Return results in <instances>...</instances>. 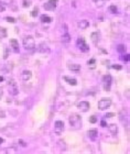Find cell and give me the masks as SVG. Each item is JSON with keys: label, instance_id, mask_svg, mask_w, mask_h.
Instances as JSON below:
<instances>
[{"label": "cell", "instance_id": "cell-1", "mask_svg": "<svg viewBox=\"0 0 130 154\" xmlns=\"http://www.w3.org/2000/svg\"><path fill=\"white\" fill-rule=\"evenodd\" d=\"M22 44H23V47L26 48L27 51H32V50L35 48V41L31 35H28L23 38Z\"/></svg>", "mask_w": 130, "mask_h": 154}, {"label": "cell", "instance_id": "cell-2", "mask_svg": "<svg viewBox=\"0 0 130 154\" xmlns=\"http://www.w3.org/2000/svg\"><path fill=\"white\" fill-rule=\"evenodd\" d=\"M70 124L73 127L74 129H79L82 125V119L77 113H73L70 117Z\"/></svg>", "mask_w": 130, "mask_h": 154}, {"label": "cell", "instance_id": "cell-3", "mask_svg": "<svg viewBox=\"0 0 130 154\" xmlns=\"http://www.w3.org/2000/svg\"><path fill=\"white\" fill-rule=\"evenodd\" d=\"M111 106V99L110 98H103L98 101V109L106 110Z\"/></svg>", "mask_w": 130, "mask_h": 154}, {"label": "cell", "instance_id": "cell-4", "mask_svg": "<svg viewBox=\"0 0 130 154\" xmlns=\"http://www.w3.org/2000/svg\"><path fill=\"white\" fill-rule=\"evenodd\" d=\"M76 46L81 50V52H83V53H86V52H88L89 51V46L87 44H86V42L84 38H77V41H76Z\"/></svg>", "mask_w": 130, "mask_h": 154}, {"label": "cell", "instance_id": "cell-5", "mask_svg": "<svg viewBox=\"0 0 130 154\" xmlns=\"http://www.w3.org/2000/svg\"><path fill=\"white\" fill-rule=\"evenodd\" d=\"M56 3H57L56 0H49L48 2L44 3L43 8L45 10H48V11H54L55 8H56Z\"/></svg>", "mask_w": 130, "mask_h": 154}, {"label": "cell", "instance_id": "cell-6", "mask_svg": "<svg viewBox=\"0 0 130 154\" xmlns=\"http://www.w3.org/2000/svg\"><path fill=\"white\" fill-rule=\"evenodd\" d=\"M64 130V123L63 121H61V120H57L55 122V124H54V131L56 134H61Z\"/></svg>", "mask_w": 130, "mask_h": 154}, {"label": "cell", "instance_id": "cell-7", "mask_svg": "<svg viewBox=\"0 0 130 154\" xmlns=\"http://www.w3.org/2000/svg\"><path fill=\"white\" fill-rule=\"evenodd\" d=\"M103 81H104V89L106 91H109L110 90V86H111V76L110 75H106L104 77Z\"/></svg>", "mask_w": 130, "mask_h": 154}, {"label": "cell", "instance_id": "cell-8", "mask_svg": "<svg viewBox=\"0 0 130 154\" xmlns=\"http://www.w3.org/2000/svg\"><path fill=\"white\" fill-rule=\"evenodd\" d=\"M9 91L12 96L18 95V88H17V85H16V83H14V80H12V79L9 81Z\"/></svg>", "mask_w": 130, "mask_h": 154}, {"label": "cell", "instance_id": "cell-9", "mask_svg": "<svg viewBox=\"0 0 130 154\" xmlns=\"http://www.w3.org/2000/svg\"><path fill=\"white\" fill-rule=\"evenodd\" d=\"M77 107H78V109L83 112H86V111H88L89 110V103L87 101H81V103H77Z\"/></svg>", "mask_w": 130, "mask_h": 154}, {"label": "cell", "instance_id": "cell-10", "mask_svg": "<svg viewBox=\"0 0 130 154\" xmlns=\"http://www.w3.org/2000/svg\"><path fill=\"white\" fill-rule=\"evenodd\" d=\"M10 45H11V47L13 48V51L14 52H19V43H18V41L17 40H14V38H11L10 40Z\"/></svg>", "mask_w": 130, "mask_h": 154}, {"label": "cell", "instance_id": "cell-11", "mask_svg": "<svg viewBox=\"0 0 130 154\" xmlns=\"http://www.w3.org/2000/svg\"><path fill=\"white\" fill-rule=\"evenodd\" d=\"M77 26H78L79 29H87L89 26V22L87 21V20H81V21H78V23H77Z\"/></svg>", "mask_w": 130, "mask_h": 154}, {"label": "cell", "instance_id": "cell-12", "mask_svg": "<svg viewBox=\"0 0 130 154\" xmlns=\"http://www.w3.org/2000/svg\"><path fill=\"white\" fill-rule=\"evenodd\" d=\"M108 130H109V132H110L112 135H116L118 133V127L116 124H109L108 125Z\"/></svg>", "mask_w": 130, "mask_h": 154}, {"label": "cell", "instance_id": "cell-13", "mask_svg": "<svg viewBox=\"0 0 130 154\" xmlns=\"http://www.w3.org/2000/svg\"><path fill=\"white\" fill-rule=\"evenodd\" d=\"M31 77H32V73L30 71H24L22 73V75H21V78H22L23 80H26V81H28Z\"/></svg>", "mask_w": 130, "mask_h": 154}, {"label": "cell", "instance_id": "cell-14", "mask_svg": "<svg viewBox=\"0 0 130 154\" xmlns=\"http://www.w3.org/2000/svg\"><path fill=\"white\" fill-rule=\"evenodd\" d=\"M97 134H98V132H97V130H95V129H94V130H89V131L87 132V135H88L92 140H95Z\"/></svg>", "mask_w": 130, "mask_h": 154}, {"label": "cell", "instance_id": "cell-15", "mask_svg": "<svg viewBox=\"0 0 130 154\" xmlns=\"http://www.w3.org/2000/svg\"><path fill=\"white\" fill-rule=\"evenodd\" d=\"M64 80H65V81H67V83L70 84V85H73V86L77 85V80H76V79H74V78H68V77H64Z\"/></svg>", "mask_w": 130, "mask_h": 154}, {"label": "cell", "instance_id": "cell-16", "mask_svg": "<svg viewBox=\"0 0 130 154\" xmlns=\"http://www.w3.org/2000/svg\"><path fill=\"white\" fill-rule=\"evenodd\" d=\"M52 21V18H50L49 16H45V14H43V16L41 17V22L43 23H50Z\"/></svg>", "mask_w": 130, "mask_h": 154}, {"label": "cell", "instance_id": "cell-17", "mask_svg": "<svg viewBox=\"0 0 130 154\" xmlns=\"http://www.w3.org/2000/svg\"><path fill=\"white\" fill-rule=\"evenodd\" d=\"M90 38H92V40H93V42H94V43H97V41L99 40V33H98V32L92 33Z\"/></svg>", "mask_w": 130, "mask_h": 154}, {"label": "cell", "instance_id": "cell-18", "mask_svg": "<svg viewBox=\"0 0 130 154\" xmlns=\"http://www.w3.org/2000/svg\"><path fill=\"white\" fill-rule=\"evenodd\" d=\"M68 68H70L71 71L78 72L79 69H81V66H79V65H77V64H72V65H70V66H68Z\"/></svg>", "mask_w": 130, "mask_h": 154}, {"label": "cell", "instance_id": "cell-19", "mask_svg": "<svg viewBox=\"0 0 130 154\" xmlns=\"http://www.w3.org/2000/svg\"><path fill=\"white\" fill-rule=\"evenodd\" d=\"M62 41L64 42V43H68V42L71 41V36L68 33H65L63 36H62Z\"/></svg>", "mask_w": 130, "mask_h": 154}, {"label": "cell", "instance_id": "cell-20", "mask_svg": "<svg viewBox=\"0 0 130 154\" xmlns=\"http://www.w3.org/2000/svg\"><path fill=\"white\" fill-rule=\"evenodd\" d=\"M93 1L96 3V6L100 8V7H103L105 3H106V1H107V0H93Z\"/></svg>", "mask_w": 130, "mask_h": 154}, {"label": "cell", "instance_id": "cell-21", "mask_svg": "<svg viewBox=\"0 0 130 154\" xmlns=\"http://www.w3.org/2000/svg\"><path fill=\"white\" fill-rule=\"evenodd\" d=\"M7 36V30L4 28H1L0 29V40H2Z\"/></svg>", "mask_w": 130, "mask_h": 154}, {"label": "cell", "instance_id": "cell-22", "mask_svg": "<svg viewBox=\"0 0 130 154\" xmlns=\"http://www.w3.org/2000/svg\"><path fill=\"white\" fill-rule=\"evenodd\" d=\"M117 51L119 52V53H125V52H126V45L119 44V45L117 46Z\"/></svg>", "mask_w": 130, "mask_h": 154}, {"label": "cell", "instance_id": "cell-23", "mask_svg": "<svg viewBox=\"0 0 130 154\" xmlns=\"http://www.w3.org/2000/svg\"><path fill=\"white\" fill-rule=\"evenodd\" d=\"M109 11H110V13H112V14H116V13H118L117 7L114 6V4H111V6L109 7Z\"/></svg>", "mask_w": 130, "mask_h": 154}, {"label": "cell", "instance_id": "cell-24", "mask_svg": "<svg viewBox=\"0 0 130 154\" xmlns=\"http://www.w3.org/2000/svg\"><path fill=\"white\" fill-rule=\"evenodd\" d=\"M39 14V10L35 8L34 10H32V12H31V17H33V18H35V17Z\"/></svg>", "mask_w": 130, "mask_h": 154}, {"label": "cell", "instance_id": "cell-25", "mask_svg": "<svg viewBox=\"0 0 130 154\" xmlns=\"http://www.w3.org/2000/svg\"><path fill=\"white\" fill-rule=\"evenodd\" d=\"M87 64H88V65H89V66H90V67H92V68H94V67H95V60L93 58V60H90V61H88V62H87Z\"/></svg>", "mask_w": 130, "mask_h": 154}, {"label": "cell", "instance_id": "cell-26", "mask_svg": "<svg viewBox=\"0 0 130 154\" xmlns=\"http://www.w3.org/2000/svg\"><path fill=\"white\" fill-rule=\"evenodd\" d=\"M89 122H90V123H96V122H97V118H96V116H92V117L89 118Z\"/></svg>", "mask_w": 130, "mask_h": 154}, {"label": "cell", "instance_id": "cell-27", "mask_svg": "<svg viewBox=\"0 0 130 154\" xmlns=\"http://www.w3.org/2000/svg\"><path fill=\"white\" fill-rule=\"evenodd\" d=\"M6 20L8 21V22H10V23H14V22H16V20L13 19V18H11V17H7Z\"/></svg>", "mask_w": 130, "mask_h": 154}, {"label": "cell", "instance_id": "cell-28", "mask_svg": "<svg viewBox=\"0 0 130 154\" xmlns=\"http://www.w3.org/2000/svg\"><path fill=\"white\" fill-rule=\"evenodd\" d=\"M122 61L124 62H128L129 61V55H125V56H122Z\"/></svg>", "mask_w": 130, "mask_h": 154}, {"label": "cell", "instance_id": "cell-29", "mask_svg": "<svg viewBox=\"0 0 130 154\" xmlns=\"http://www.w3.org/2000/svg\"><path fill=\"white\" fill-rule=\"evenodd\" d=\"M112 68H114V69H121V66L120 65H112Z\"/></svg>", "mask_w": 130, "mask_h": 154}, {"label": "cell", "instance_id": "cell-30", "mask_svg": "<svg viewBox=\"0 0 130 154\" xmlns=\"http://www.w3.org/2000/svg\"><path fill=\"white\" fill-rule=\"evenodd\" d=\"M4 117H6V113H4V111L0 110V118H4Z\"/></svg>", "mask_w": 130, "mask_h": 154}, {"label": "cell", "instance_id": "cell-31", "mask_svg": "<svg viewBox=\"0 0 130 154\" xmlns=\"http://www.w3.org/2000/svg\"><path fill=\"white\" fill-rule=\"evenodd\" d=\"M19 143H21V144H22V146H27V143H26V142H23L22 140H19Z\"/></svg>", "mask_w": 130, "mask_h": 154}, {"label": "cell", "instance_id": "cell-32", "mask_svg": "<svg viewBox=\"0 0 130 154\" xmlns=\"http://www.w3.org/2000/svg\"><path fill=\"white\" fill-rule=\"evenodd\" d=\"M110 117H114V113H107L106 115V118H110Z\"/></svg>", "mask_w": 130, "mask_h": 154}, {"label": "cell", "instance_id": "cell-33", "mask_svg": "<svg viewBox=\"0 0 130 154\" xmlns=\"http://www.w3.org/2000/svg\"><path fill=\"white\" fill-rule=\"evenodd\" d=\"M4 9H6V8L3 6H0V11H4Z\"/></svg>", "mask_w": 130, "mask_h": 154}, {"label": "cell", "instance_id": "cell-34", "mask_svg": "<svg viewBox=\"0 0 130 154\" xmlns=\"http://www.w3.org/2000/svg\"><path fill=\"white\" fill-rule=\"evenodd\" d=\"M2 95H3V93H2V89H0V99L2 98Z\"/></svg>", "mask_w": 130, "mask_h": 154}, {"label": "cell", "instance_id": "cell-35", "mask_svg": "<svg viewBox=\"0 0 130 154\" xmlns=\"http://www.w3.org/2000/svg\"><path fill=\"white\" fill-rule=\"evenodd\" d=\"M102 125H103V127H105V125H106V122H105V121H102Z\"/></svg>", "mask_w": 130, "mask_h": 154}, {"label": "cell", "instance_id": "cell-36", "mask_svg": "<svg viewBox=\"0 0 130 154\" xmlns=\"http://www.w3.org/2000/svg\"><path fill=\"white\" fill-rule=\"evenodd\" d=\"M1 143H3V139L2 138H0V144H1Z\"/></svg>", "mask_w": 130, "mask_h": 154}, {"label": "cell", "instance_id": "cell-37", "mask_svg": "<svg viewBox=\"0 0 130 154\" xmlns=\"http://www.w3.org/2000/svg\"><path fill=\"white\" fill-rule=\"evenodd\" d=\"M2 80H3V77L1 76V77H0V81H2Z\"/></svg>", "mask_w": 130, "mask_h": 154}]
</instances>
